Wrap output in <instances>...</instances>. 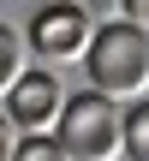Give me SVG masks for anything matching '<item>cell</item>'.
<instances>
[{
  "label": "cell",
  "mask_w": 149,
  "mask_h": 161,
  "mask_svg": "<svg viewBox=\"0 0 149 161\" xmlns=\"http://www.w3.org/2000/svg\"><path fill=\"white\" fill-rule=\"evenodd\" d=\"M119 155H125V161H149V102H125V119H119Z\"/></svg>",
  "instance_id": "cell-5"
},
{
  "label": "cell",
  "mask_w": 149,
  "mask_h": 161,
  "mask_svg": "<svg viewBox=\"0 0 149 161\" xmlns=\"http://www.w3.org/2000/svg\"><path fill=\"white\" fill-rule=\"evenodd\" d=\"M84 66H90V90H102L113 102L149 96V30H137L131 18L96 24V36L84 48Z\"/></svg>",
  "instance_id": "cell-1"
},
{
  "label": "cell",
  "mask_w": 149,
  "mask_h": 161,
  "mask_svg": "<svg viewBox=\"0 0 149 161\" xmlns=\"http://www.w3.org/2000/svg\"><path fill=\"white\" fill-rule=\"evenodd\" d=\"M90 36H96V24H90V12H84V0H48L36 18H30V54L42 60V66H72V60H84V48H90Z\"/></svg>",
  "instance_id": "cell-3"
},
{
  "label": "cell",
  "mask_w": 149,
  "mask_h": 161,
  "mask_svg": "<svg viewBox=\"0 0 149 161\" xmlns=\"http://www.w3.org/2000/svg\"><path fill=\"white\" fill-rule=\"evenodd\" d=\"M24 66H30V42H24L12 24H0V96L18 84V72H24Z\"/></svg>",
  "instance_id": "cell-6"
},
{
  "label": "cell",
  "mask_w": 149,
  "mask_h": 161,
  "mask_svg": "<svg viewBox=\"0 0 149 161\" xmlns=\"http://www.w3.org/2000/svg\"><path fill=\"white\" fill-rule=\"evenodd\" d=\"M119 6H125V18H131L137 30H149V0H119Z\"/></svg>",
  "instance_id": "cell-9"
},
{
  "label": "cell",
  "mask_w": 149,
  "mask_h": 161,
  "mask_svg": "<svg viewBox=\"0 0 149 161\" xmlns=\"http://www.w3.org/2000/svg\"><path fill=\"white\" fill-rule=\"evenodd\" d=\"M119 119H125V102L90 90V96H66L60 119H54V137L66 143L72 161H119Z\"/></svg>",
  "instance_id": "cell-2"
},
{
  "label": "cell",
  "mask_w": 149,
  "mask_h": 161,
  "mask_svg": "<svg viewBox=\"0 0 149 161\" xmlns=\"http://www.w3.org/2000/svg\"><path fill=\"white\" fill-rule=\"evenodd\" d=\"M12 149H18V125L0 114V161H12Z\"/></svg>",
  "instance_id": "cell-8"
},
{
  "label": "cell",
  "mask_w": 149,
  "mask_h": 161,
  "mask_svg": "<svg viewBox=\"0 0 149 161\" xmlns=\"http://www.w3.org/2000/svg\"><path fill=\"white\" fill-rule=\"evenodd\" d=\"M12 161H72V155H66V143L54 131H30V137H18Z\"/></svg>",
  "instance_id": "cell-7"
},
{
  "label": "cell",
  "mask_w": 149,
  "mask_h": 161,
  "mask_svg": "<svg viewBox=\"0 0 149 161\" xmlns=\"http://www.w3.org/2000/svg\"><path fill=\"white\" fill-rule=\"evenodd\" d=\"M0 102H6L0 114L18 125V137H30V131H54V119H60V108H66V84L54 78V66H24L18 84H12Z\"/></svg>",
  "instance_id": "cell-4"
}]
</instances>
